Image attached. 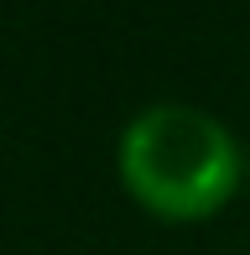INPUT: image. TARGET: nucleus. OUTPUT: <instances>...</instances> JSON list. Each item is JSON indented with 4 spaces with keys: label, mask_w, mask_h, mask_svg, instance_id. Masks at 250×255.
Listing matches in <instances>:
<instances>
[{
    "label": "nucleus",
    "mask_w": 250,
    "mask_h": 255,
    "mask_svg": "<svg viewBox=\"0 0 250 255\" xmlns=\"http://www.w3.org/2000/svg\"><path fill=\"white\" fill-rule=\"evenodd\" d=\"M115 177L141 214L162 224H203L245 188V146L214 110L162 99L125 120Z\"/></svg>",
    "instance_id": "nucleus-1"
},
{
    "label": "nucleus",
    "mask_w": 250,
    "mask_h": 255,
    "mask_svg": "<svg viewBox=\"0 0 250 255\" xmlns=\"http://www.w3.org/2000/svg\"><path fill=\"white\" fill-rule=\"evenodd\" d=\"M245 188H250V151H245Z\"/></svg>",
    "instance_id": "nucleus-2"
}]
</instances>
